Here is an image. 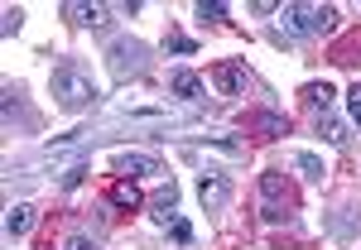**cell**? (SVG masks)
<instances>
[{
    "label": "cell",
    "instance_id": "cell-6",
    "mask_svg": "<svg viewBox=\"0 0 361 250\" xmlns=\"http://www.w3.org/2000/svg\"><path fill=\"white\" fill-rule=\"evenodd\" d=\"M63 20H68V25H78V29H97V25H106V5L68 0V5H63Z\"/></svg>",
    "mask_w": 361,
    "mask_h": 250
},
{
    "label": "cell",
    "instance_id": "cell-3",
    "mask_svg": "<svg viewBox=\"0 0 361 250\" xmlns=\"http://www.w3.org/2000/svg\"><path fill=\"white\" fill-rule=\"evenodd\" d=\"M279 15H284V25L294 29V34H333L337 29L333 5H299V0H294V5H284Z\"/></svg>",
    "mask_w": 361,
    "mask_h": 250
},
{
    "label": "cell",
    "instance_id": "cell-18",
    "mask_svg": "<svg viewBox=\"0 0 361 250\" xmlns=\"http://www.w3.org/2000/svg\"><path fill=\"white\" fill-rule=\"evenodd\" d=\"M197 15H202V20H222L226 5H222V0H197Z\"/></svg>",
    "mask_w": 361,
    "mask_h": 250
},
{
    "label": "cell",
    "instance_id": "cell-9",
    "mask_svg": "<svg viewBox=\"0 0 361 250\" xmlns=\"http://www.w3.org/2000/svg\"><path fill=\"white\" fill-rule=\"evenodd\" d=\"M169 92H173V96H183V101H202V96H207V82H202L197 73L183 68V73H173V77H169Z\"/></svg>",
    "mask_w": 361,
    "mask_h": 250
},
{
    "label": "cell",
    "instance_id": "cell-23",
    "mask_svg": "<svg viewBox=\"0 0 361 250\" xmlns=\"http://www.w3.org/2000/svg\"><path fill=\"white\" fill-rule=\"evenodd\" d=\"M173 241H183V246H188V241H193V226H188V222H173Z\"/></svg>",
    "mask_w": 361,
    "mask_h": 250
},
{
    "label": "cell",
    "instance_id": "cell-1",
    "mask_svg": "<svg viewBox=\"0 0 361 250\" xmlns=\"http://www.w3.org/2000/svg\"><path fill=\"white\" fill-rule=\"evenodd\" d=\"M49 87H54V101L63 106V111H87V106L97 101V87H92V77H87L82 68H73V63L54 68Z\"/></svg>",
    "mask_w": 361,
    "mask_h": 250
},
{
    "label": "cell",
    "instance_id": "cell-10",
    "mask_svg": "<svg viewBox=\"0 0 361 250\" xmlns=\"http://www.w3.org/2000/svg\"><path fill=\"white\" fill-rule=\"evenodd\" d=\"M29 231H34V207H29V202H15V207L5 212V236L20 241V236H29Z\"/></svg>",
    "mask_w": 361,
    "mask_h": 250
},
{
    "label": "cell",
    "instance_id": "cell-17",
    "mask_svg": "<svg viewBox=\"0 0 361 250\" xmlns=\"http://www.w3.org/2000/svg\"><path fill=\"white\" fill-rule=\"evenodd\" d=\"M20 25H25V10H20V5H5V10H0V34H15Z\"/></svg>",
    "mask_w": 361,
    "mask_h": 250
},
{
    "label": "cell",
    "instance_id": "cell-16",
    "mask_svg": "<svg viewBox=\"0 0 361 250\" xmlns=\"http://www.w3.org/2000/svg\"><path fill=\"white\" fill-rule=\"evenodd\" d=\"M294 168H299V173H304L308 183H318V178H323V173H328V168H323V159H318V154H294Z\"/></svg>",
    "mask_w": 361,
    "mask_h": 250
},
{
    "label": "cell",
    "instance_id": "cell-8",
    "mask_svg": "<svg viewBox=\"0 0 361 250\" xmlns=\"http://www.w3.org/2000/svg\"><path fill=\"white\" fill-rule=\"evenodd\" d=\"M116 173H126V178H149V173H164V164H159L154 154H130V149H121V154H116Z\"/></svg>",
    "mask_w": 361,
    "mask_h": 250
},
{
    "label": "cell",
    "instance_id": "cell-12",
    "mask_svg": "<svg viewBox=\"0 0 361 250\" xmlns=\"http://www.w3.org/2000/svg\"><path fill=\"white\" fill-rule=\"evenodd\" d=\"M106 202H111V207H121V212H135L145 197H140V188L130 183V178H121V183H111V188H106Z\"/></svg>",
    "mask_w": 361,
    "mask_h": 250
},
{
    "label": "cell",
    "instance_id": "cell-22",
    "mask_svg": "<svg viewBox=\"0 0 361 250\" xmlns=\"http://www.w3.org/2000/svg\"><path fill=\"white\" fill-rule=\"evenodd\" d=\"M169 49H173V54H197L193 39H169Z\"/></svg>",
    "mask_w": 361,
    "mask_h": 250
},
{
    "label": "cell",
    "instance_id": "cell-2",
    "mask_svg": "<svg viewBox=\"0 0 361 250\" xmlns=\"http://www.w3.org/2000/svg\"><path fill=\"white\" fill-rule=\"evenodd\" d=\"M145 58H149V49H145L140 39H111V44H106V68H111L116 82L140 77V73H145Z\"/></svg>",
    "mask_w": 361,
    "mask_h": 250
},
{
    "label": "cell",
    "instance_id": "cell-19",
    "mask_svg": "<svg viewBox=\"0 0 361 250\" xmlns=\"http://www.w3.org/2000/svg\"><path fill=\"white\" fill-rule=\"evenodd\" d=\"M63 250H102V246H97L92 236H82V231H73V236L63 241Z\"/></svg>",
    "mask_w": 361,
    "mask_h": 250
},
{
    "label": "cell",
    "instance_id": "cell-21",
    "mask_svg": "<svg viewBox=\"0 0 361 250\" xmlns=\"http://www.w3.org/2000/svg\"><path fill=\"white\" fill-rule=\"evenodd\" d=\"M82 178H87V164H73L68 173H63V188H78Z\"/></svg>",
    "mask_w": 361,
    "mask_h": 250
},
{
    "label": "cell",
    "instance_id": "cell-14",
    "mask_svg": "<svg viewBox=\"0 0 361 250\" xmlns=\"http://www.w3.org/2000/svg\"><path fill=\"white\" fill-rule=\"evenodd\" d=\"M304 101H308V106H313L318 115H328V111H333V87H328V82L304 87Z\"/></svg>",
    "mask_w": 361,
    "mask_h": 250
},
{
    "label": "cell",
    "instance_id": "cell-20",
    "mask_svg": "<svg viewBox=\"0 0 361 250\" xmlns=\"http://www.w3.org/2000/svg\"><path fill=\"white\" fill-rule=\"evenodd\" d=\"M347 111H352V120L361 125V82L352 87V92H347Z\"/></svg>",
    "mask_w": 361,
    "mask_h": 250
},
{
    "label": "cell",
    "instance_id": "cell-13",
    "mask_svg": "<svg viewBox=\"0 0 361 250\" xmlns=\"http://www.w3.org/2000/svg\"><path fill=\"white\" fill-rule=\"evenodd\" d=\"M149 207H154V222H159V226H173V222H178V188L169 183L164 193H154Z\"/></svg>",
    "mask_w": 361,
    "mask_h": 250
},
{
    "label": "cell",
    "instance_id": "cell-5",
    "mask_svg": "<svg viewBox=\"0 0 361 250\" xmlns=\"http://www.w3.org/2000/svg\"><path fill=\"white\" fill-rule=\"evenodd\" d=\"M212 82H217V92H222V96H246L250 73L241 68V63H217V68H212Z\"/></svg>",
    "mask_w": 361,
    "mask_h": 250
},
{
    "label": "cell",
    "instance_id": "cell-7",
    "mask_svg": "<svg viewBox=\"0 0 361 250\" xmlns=\"http://www.w3.org/2000/svg\"><path fill=\"white\" fill-rule=\"evenodd\" d=\"M197 202H202L207 212H222L226 202H231V183H226L222 173H207V178L197 183Z\"/></svg>",
    "mask_w": 361,
    "mask_h": 250
},
{
    "label": "cell",
    "instance_id": "cell-15",
    "mask_svg": "<svg viewBox=\"0 0 361 250\" xmlns=\"http://www.w3.org/2000/svg\"><path fill=\"white\" fill-rule=\"evenodd\" d=\"M318 135L328 139V144H337V149H342V144H347V125H342V120H333V115H318Z\"/></svg>",
    "mask_w": 361,
    "mask_h": 250
},
{
    "label": "cell",
    "instance_id": "cell-4",
    "mask_svg": "<svg viewBox=\"0 0 361 250\" xmlns=\"http://www.w3.org/2000/svg\"><path fill=\"white\" fill-rule=\"evenodd\" d=\"M260 212H265V222H284L294 212V193H289L284 173H260Z\"/></svg>",
    "mask_w": 361,
    "mask_h": 250
},
{
    "label": "cell",
    "instance_id": "cell-11",
    "mask_svg": "<svg viewBox=\"0 0 361 250\" xmlns=\"http://www.w3.org/2000/svg\"><path fill=\"white\" fill-rule=\"evenodd\" d=\"M250 130H255V135H265V139H279V135H289V115L255 111V115H250Z\"/></svg>",
    "mask_w": 361,
    "mask_h": 250
}]
</instances>
